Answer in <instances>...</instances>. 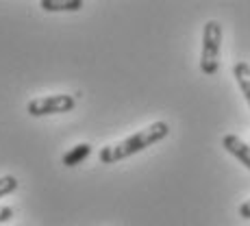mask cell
Returning a JSON list of instances; mask_svg holds the SVG:
<instances>
[{
  "mask_svg": "<svg viewBox=\"0 0 250 226\" xmlns=\"http://www.w3.org/2000/svg\"><path fill=\"white\" fill-rule=\"evenodd\" d=\"M167 133H170V124L167 122H163V120L152 122V124H148L146 128H142V131L124 137L122 142H115L111 146H104L103 150L98 152V159H100V163H104V165L124 161V159H128V157L137 155V152L146 150V148H150L152 144L166 139Z\"/></svg>",
  "mask_w": 250,
  "mask_h": 226,
  "instance_id": "cell-1",
  "label": "cell"
},
{
  "mask_svg": "<svg viewBox=\"0 0 250 226\" xmlns=\"http://www.w3.org/2000/svg\"><path fill=\"white\" fill-rule=\"evenodd\" d=\"M220 44H222V26L218 20H209L203 28V52H200V72L213 76L220 68Z\"/></svg>",
  "mask_w": 250,
  "mask_h": 226,
  "instance_id": "cell-2",
  "label": "cell"
},
{
  "mask_svg": "<svg viewBox=\"0 0 250 226\" xmlns=\"http://www.w3.org/2000/svg\"><path fill=\"white\" fill-rule=\"evenodd\" d=\"M76 100L70 94H50V96H40L33 98L26 104V113L33 118H44V115H55V113H68L74 109Z\"/></svg>",
  "mask_w": 250,
  "mask_h": 226,
  "instance_id": "cell-3",
  "label": "cell"
},
{
  "mask_svg": "<svg viewBox=\"0 0 250 226\" xmlns=\"http://www.w3.org/2000/svg\"><path fill=\"white\" fill-rule=\"evenodd\" d=\"M222 146H224V150L230 152L242 165H246L250 170V144H246L239 135L229 133V135L222 137Z\"/></svg>",
  "mask_w": 250,
  "mask_h": 226,
  "instance_id": "cell-4",
  "label": "cell"
},
{
  "mask_svg": "<svg viewBox=\"0 0 250 226\" xmlns=\"http://www.w3.org/2000/svg\"><path fill=\"white\" fill-rule=\"evenodd\" d=\"M233 76H235V81H237L239 89H242V96L250 104V65L246 61H237V63L233 65Z\"/></svg>",
  "mask_w": 250,
  "mask_h": 226,
  "instance_id": "cell-5",
  "label": "cell"
},
{
  "mask_svg": "<svg viewBox=\"0 0 250 226\" xmlns=\"http://www.w3.org/2000/svg\"><path fill=\"white\" fill-rule=\"evenodd\" d=\"M91 152V146L89 144H76L74 148H70L68 152L63 155V159H61V163H63L65 167H76L83 159H87Z\"/></svg>",
  "mask_w": 250,
  "mask_h": 226,
  "instance_id": "cell-6",
  "label": "cell"
},
{
  "mask_svg": "<svg viewBox=\"0 0 250 226\" xmlns=\"http://www.w3.org/2000/svg\"><path fill=\"white\" fill-rule=\"evenodd\" d=\"M40 7L44 11H79L83 9V0H42Z\"/></svg>",
  "mask_w": 250,
  "mask_h": 226,
  "instance_id": "cell-7",
  "label": "cell"
},
{
  "mask_svg": "<svg viewBox=\"0 0 250 226\" xmlns=\"http://www.w3.org/2000/svg\"><path fill=\"white\" fill-rule=\"evenodd\" d=\"M18 179L16 176H11V174H4V176H0V198H4V196H9V194H13V191L18 189Z\"/></svg>",
  "mask_w": 250,
  "mask_h": 226,
  "instance_id": "cell-8",
  "label": "cell"
},
{
  "mask_svg": "<svg viewBox=\"0 0 250 226\" xmlns=\"http://www.w3.org/2000/svg\"><path fill=\"white\" fill-rule=\"evenodd\" d=\"M13 218V209L11 206H4V205H0V224H4V222H9V220Z\"/></svg>",
  "mask_w": 250,
  "mask_h": 226,
  "instance_id": "cell-9",
  "label": "cell"
},
{
  "mask_svg": "<svg viewBox=\"0 0 250 226\" xmlns=\"http://www.w3.org/2000/svg\"><path fill=\"white\" fill-rule=\"evenodd\" d=\"M239 218L250 220V200H246V203L239 205Z\"/></svg>",
  "mask_w": 250,
  "mask_h": 226,
  "instance_id": "cell-10",
  "label": "cell"
}]
</instances>
